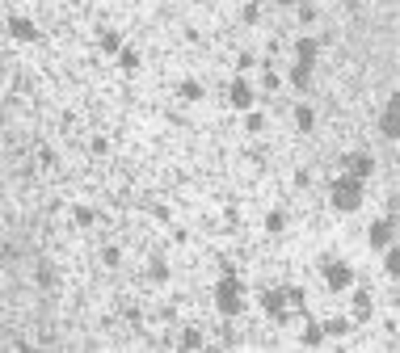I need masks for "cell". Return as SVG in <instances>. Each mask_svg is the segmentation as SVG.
Returning a JSON list of instances; mask_svg holds the SVG:
<instances>
[{
  "label": "cell",
  "mask_w": 400,
  "mask_h": 353,
  "mask_svg": "<svg viewBox=\"0 0 400 353\" xmlns=\"http://www.w3.org/2000/svg\"><path fill=\"white\" fill-rule=\"evenodd\" d=\"M333 206H337V211H359V206H363V177H342V181H333Z\"/></svg>",
  "instance_id": "obj_1"
},
{
  "label": "cell",
  "mask_w": 400,
  "mask_h": 353,
  "mask_svg": "<svg viewBox=\"0 0 400 353\" xmlns=\"http://www.w3.org/2000/svg\"><path fill=\"white\" fill-rule=\"evenodd\" d=\"M215 303H219V312H224V316H236V312L245 307L240 282H236V278H224V282H219V291H215Z\"/></svg>",
  "instance_id": "obj_2"
},
{
  "label": "cell",
  "mask_w": 400,
  "mask_h": 353,
  "mask_svg": "<svg viewBox=\"0 0 400 353\" xmlns=\"http://www.w3.org/2000/svg\"><path fill=\"white\" fill-rule=\"evenodd\" d=\"M380 126H384V135H388V139H400V93L388 101V109H384V122H380Z\"/></svg>",
  "instance_id": "obj_3"
},
{
  "label": "cell",
  "mask_w": 400,
  "mask_h": 353,
  "mask_svg": "<svg viewBox=\"0 0 400 353\" xmlns=\"http://www.w3.org/2000/svg\"><path fill=\"white\" fill-rule=\"evenodd\" d=\"M392 232H396V223H392V219H380V223L371 227V244H375V248H392Z\"/></svg>",
  "instance_id": "obj_4"
},
{
  "label": "cell",
  "mask_w": 400,
  "mask_h": 353,
  "mask_svg": "<svg viewBox=\"0 0 400 353\" xmlns=\"http://www.w3.org/2000/svg\"><path fill=\"white\" fill-rule=\"evenodd\" d=\"M371 168H375V164H371V156H367V152H363V156H359V152H354V156H346V173H350V177H367Z\"/></svg>",
  "instance_id": "obj_5"
},
{
  "label": "cell",
  "mask_w": 400,
  "mask_h": 353,
  "mask_svg": "<svg viewBox=\"0 0 400 353\" xmlns=\"http://www.w3.org/2000/svg\"><path fill=\"white\" fill-rule=\"evenodd\" d=\"M325 278H329V291H346L350 286V269L346 265H325Z\"/></svg>",
  "instance_id": "obj_6"
},
{
  "label": "cell",
  "mask_w": 400,
  "mask_h": 353,
  "mask_svg": "<svg viewBox=\"0 0 400 353\" xmlns=\"http://www.w3.org/2000/svg\"><path fill=\"white\" fill-rule=\"evenodd\" d=\"M249 101H253V88H249L245 80H236V84H232V105H240V109H245Z\"/></svg>",
  "instance_id": "obj_7"
},
{
  "label": "cell",
  "mask_w": 400,
  "mask_h": 353,
  "mask_svg": "<svg viewBox=\"0 0 400 353\" xmlns=\"http://www.w3.org/2000/svg\"><path fill=\"white\" fill-rule=\"evenodd\" d=\"M354 320H371V295H354Z\"/></svg>",
  "instance_id": "obj_8"
},
{
  "label": "cell",
  "mask_w": 400,
  "mask_h": 353,
  "mask_svg": "<svg viewBox=\"0 0 400 353\" xmlns=\"http://www.w3.org/2000/svg\"><path fill=\"white\" fill-rule=\"evenodd\" d=\"M8 25H13V38H34V25H30V21H21V17H13Z\"/></svg>",
  "instance_id": "obj_9"
},
{
  "label": "cell",
  "mask_w": 400,
  "mask_h": 353,
  "mask_svg": "<svg viewBox=\"0 0 400 353\" xmlns=\"http://www.w3.org/2000/svg\"><path fill=\"white\" fill-rule=\"evenodd\" d=\"M295 51H299V63H308V67H312V59H316V42H308V38H304Z\"/></svg>",
  "instance_id": "obj_10"
},
{
  "label": "cell",
  "mask_w": 400,
  "mask_h": 353,
  "mask_svg": "<svg viewBox=\"0 0 400 353\" xmlns=\"http://www.w3.org/2000/svg\"><path fill=\"white\" fill-rule=\"evenodd\" d=\"M295 122H299L304 131H312V109H308V105H299V109H295Z\"/></svg>",
  "instance_id": "obj_11"
},
{
  "label": "cell",
  "mask_w": 400,
  "mask_h": 353,
  "mask_svg": "<svg viewBox=\"0 0 400 353\" xmlns=\"http://www.w3.org/2000/svg\"><path fill=\"white\" fill-rule=\"evenodd\" d=\"M388 274L400 278V248H388Z\"/></svg>",
  "instance_id": "obj_12"
},
{
  "label": "cell",
  "mask_w": 400,
  "mask_h": 353,
  "mask_svg": "<svg viewBox=\"0 0 400 353\" xmlns=\"http://www.w3.org/2000/svg\"><path fill=\"white\" fill-rule=\"evenodd\" d=\"M198 345H202L198 333H181V349H198Z\"/></svg>",
  "instance_id": "obj_13"
},
{
  "label": "cell",
  "mask_w": 400,
  "mask_h": 353,
  "mask_svg": "<svg viewBox=\"0 0 400 353\" xmlns=\"http://www.w3.org/2000/svg\"><path fill=\"white\" fill-rule=\"evenodd\" d=\"M321 337H325V328H321V324H312V328H308V333H304V341H308V345H316V341H321Z\"/></svg>",
  "instance_id": "obj_14"
},
{
  "label": "cell",
  "mask_w": 400,
  "mask_h": 353,
  "mask_svg": "<svg viewBox=\"0 0 400 353\" xmlns=\"http://www.w3.org/2000/svg\"><path fill=\"white\" fill-rule=\"evenodd\" d=\"M278 4H295V0H278Z\"/></svg>",
  "instance_id": "obj_15"
}]
</instances>
